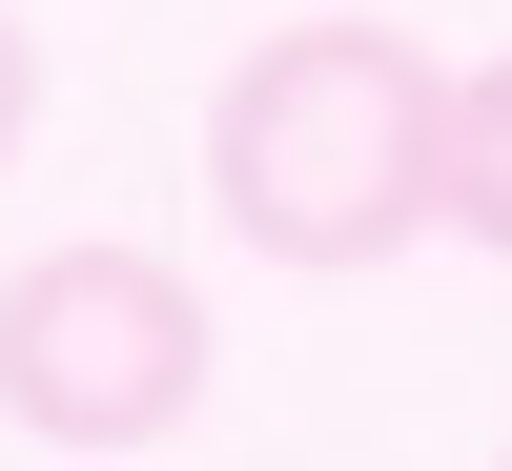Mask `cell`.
<instances>
[{"label":"cell","instance_id":"obj_1","mask_svg":"<svg viewBox=\"0 0 512 471\" xmlns=\"http://www.w3.org/2000/svg\"><path fill=\"white\" fill-rule=\"evenodd\" d=\"M431 144H451V62H410L390 21H267L205 103V205L267 267H390L431 246Z\"/></svg>","mask_w":512,"mask_h":471},{"label":"cell","instance_id":"obj_2","mask_svg":"<svg viewBox=\"0 0 512 471\" xmlns=\"http://www.w3.org/2000/svg\"><path fill=\"white\" fill-rule=\"evenodd\" d=\"M0 410L41 451H164L205 410V308L164 246H41L0 287Z\"/></svg>","mask_w":512,"mask_h":471},{"label":"cell","instance_id":"obj_3","mask_svg":"<svg viewBox=\"0 0 512 471\" xmlns=\"http://www.w3.org/2000/svg\"><path fill=\"white\" fill-rule=\"evenodd\" d=\"M431 226L512 267V62H472V82H451V144H431Z\"/></svg>","mask_w":512,"mask_h":471},{"label":"cell","instance_id":"obj_4","mask_svg":"<svg viewBox=\"0 0 512 471\" xmlns=\"http://www.w3.org/2000/svg\"><path fill=\"white\" fill-rule=\"evenodd\" d=\"M21 123H41V41L0 21V164H21Z\"/></svg>","mask_w":512,"mask_h":471}]
</instances>
